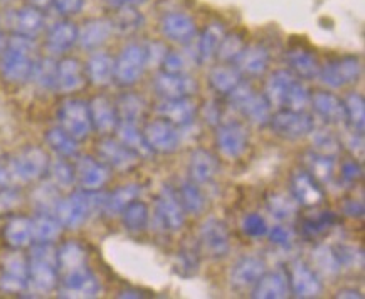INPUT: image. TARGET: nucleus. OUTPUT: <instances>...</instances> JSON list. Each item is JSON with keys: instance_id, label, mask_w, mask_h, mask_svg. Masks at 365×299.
<instances>
[{"instance_id": "1", "label": "nucleus", "mask_w": 365, "mask_h": 299, "mask_svg": "<svg viewBox=\"0 0 365 299\" xmlns=\"http://www.w3.org/2000/svg\"><path fill=\"white\" fill-rule=\"evenodd\" d=\"M48 168V155L39 148H26L9 163L7 170L11 179L29 182L42 175Z\"/></svg>"}, {"instance_id": "2", "label": "nucleus", "mask_w": 365, "mask_h": 299, "mask_svg": "<svg viewBox=\"0 0 365 299\" xmlns=\"http://www.w3.org/2000/svg\"><path fill=\"white\" fill-rule=\"evenodd\" d=\"M61 125L68 135H71L74 140L88 137L91 130V115L90 108L83 101H68L64 103L59 113Z\"/></svg>"}, {"instance_id": "3", "label": "nucleus", "mask_w": 365, "mask_h": 299, "mask_svg": "<svg viewBox=\"0 0 365 299\" xmlns=\"http://www.w3.org/2000/svg\"><path fill=\"white\" fill-rule=\"evenodd\" d=\"M27 51H29V46H26V42H16L4 54L0 69H2V74L9 81L19 83L31 76L32 64L29 58H27Z\"/></svg>"}, {"instance_id": "4", "label": "nucleus", "mask_w": 365, "mask_h": 299, "mask_svg": "<svg viewBox=\"0 0 365 299\" xmlns=\"http://www.w3.org/2000/svg\"><path fill=\"white\" fill-rule=\"evenodd\" d=\"M78 179L84 189L95 190L105 184L106 180V170L100 163H96L91 158H81V162L78 163Z\"/></svg>"}, {"instance_id": "5", "label": "nucleus", "mask_w": 365, "mask_h": 299, "mask_svg": "<svg viewBox=\"0 0 365 299\" xmlns=\"http://www.w3.org/2000/svg\"><path fill=\"white\" fill-rule=\"evenodd\" d=\"M83 78H81V68L76 61L68 59L61 63L58 66V76H56V84L59 86V90L63 91H73L78 90L81 86Z\"/></svg>"}, {"instance_id": "6", "label": "nucleus", "mask_w": 365, "mask_h": 299, "mask_svg": "<svg viewBox=\"0 0 365 299\" xmlns=\"http://www.w3.org/2000/svg\"><path fill=\"white\" fill-rule=\"evenodd\" d=\"M91 123L96 125V128L100 132H110L115 126V110L111 108V105L103 98H96L91 103Z\"/></svg>"}, {"instance_id": "7", "label": "nucleus", "mask_w": 365, "mask_h": 299, "mask_svg": "<svg viewBox=\"0 0 365 299\" xmlns=\"http://www.w3.org/2000/svg\"><path fill=\"white\" fill-rule=\"evenodd\" d=\"M6 239L14 247H22L32 239V222L27 219H14L6 229Z\"/></svg>"}, {"instance_id": "8", "label": "nucleus", "mask_w": 365, "mask_h": 299, "mask_svg": "<svg viewBox=\"0 0 365 299\" xmlns=\"http://www.w3.org/2000/svg\"><path fill=\"white\" fill-rule=\"evenodd\" d=\"M58 266H61L63 271H66V274L84 268V252L81 247L73 244V242L64 246L58 254Z\"/></svg>"}, {"instance_id": "9", "label": "nucleus", "mask_w": 365, "mask_h": 299, "mask_svg": "<svg viewBox=\"0 0 365 299\" xmlns=\"http://www.w3.org/2000/svg\"><path fill=\"white\" fill-rule=\"evenodd\" d=\"M113 73L115 66L106 56L98 54L95 58H91L90 64H88V74H90V79L95 84L110 83V78L113 76Z\"/></svg>"}, {"instance_id": "10", "label": "nucleus", "mask_w": 365, "mask_h": 299, "mask_svg": "<svg viewBox=\"0 0 365 299\" xmlns=\"http://www.w3.org/2000/svg\"><path fill=\"white\" fill-rule=\"evenodd\" d=\"M61 224L48 216H42L32 222V237L37 242H51L59 236Z\"/></svg>"}, {"instance_id": "11", "label": "nucleus", "mask_w": 365, "mask_h": 299, "mask_svg": "<svg viewBox=\"0 0 365 299\" xmlns=\"http://www.w3.org/2000/svg\"><path fill=\"white\" fill-rule=\"evenodd\" d=\"M276 126H278L279 132H283L287 126H289V130L284 132V135L289 138H297L299 135H303L307 132L308 128H310V120L307 118V116H298V115H279L278 118H276Z\"/></svg>"}, {"instance_id": "12", "label": "nucleus", "mask_w": 365, "mask_h": 299, "mask_svg": "<svg viewBox=\"0 0 365 299\" xmlns=\"http://www.w3.org/2000/svg\"><path fill=\"white\" fill-rule=\"evenodd\" d=\"M48 142L61 155L71 157L76 153V142L64 130H51L48 135Z\"/></svg>"}, {"instance_id": "13", "label": "nucleus", "mask_w": 365, "mask_h": 299, "mask_svg": "<svg viewBox=\"0 0 365 299\" xmlns=\"http://www.w3.org/2000/svg\"><path fill=\"white\" fill-rule=\"evenodd\" d=\"M101 155L106 158V162H110L111 165L115 167H125L128 165V160H126V157H128V150H125L121 145L115 143V142H103L101 143Z\"/></svg>"}, {"instance_id": "14", "label": "nucleus", "mask_w": 365, "mask_h": 299, "mask_svg": "<svg viewBox=\"0 0 365 299\" xmlns=\"http://www.w3.org/2000/svg\"><path fill=\"white\" fill-rule=\"evenodd\" d=\"M74 37H76V34H74V29L69 24H63V26L56 27V29L53 31V34H51V37H49L51 49L59 51V53L61 51L68 49L69 46L74 42Z\"/></svg>"}, {"instance_id": "15", "label": "nucleus", "mask_w": 365, "mask_h": 299, "mask_svg": "<svg viewBox=\"0 0 365 299\" xmlns=\"http://www.w3.org/2000/svg\"><path fill=\"white\" fill-rule=\"evenodd\" d=\"M32 76L41 86L51 88L56 84V76H58V66L51 61H42L37 66H32Z\"/></svg>"}, {"instance_id": "16", "label": "nucleus", "mask_w": 365, "mask_h": 299, "mask_svg": "<svg viewBox=\"0 0 365 299\" xmlns=\"http://www.w3.org/2000/svg\"><path fill=\"white\" fill-rule=\"evenodd\" d=\"M53 177L56 180V184L61 187H66L69 184H73L74 180V172L73 168L64 162H58L53 165Z\"/></svg>"}, {"instance_id": "17", "label": "nucleus", "mask_w": 365, "mask_h": 299, "mask_svg": "<svg viewBox=\"0 0 365 299\" xmlns=\"http://www.w3.org/2000/svg\"><path fill=\"white\" fill-rule=\"evenodd\" d=\"M21 204V194L12 189H2L0 190V214L11 212Z\"/></svg>"}, {"instance_id": "18", "label": "nucleus", "mask_w": 365, "mask_h": 299, "mask_svg": "<svg viewBox=\"0 0 365 299\" xmlns=\"http://www.w3.org/2000/svg\"><path fill=\"white\" fill-rule=\"evenodd\" d=\"M39 16L34 11L24 12L21 16V26L24 31H36L37 26H39Z\"/></svg>"}, {"instance_id": "19", "label": "nucleus", "mask_w": 365, "mask_h": 299, "mask_svg": "<svg viewBox=\"0 0 365 299\" xmlns=\"http://www.w3.org/2000/svg\"><path fill=\"white\" fill-rule=\"evenodd\" d=\"M81 6V0H59V7L61 11H64L66 14H74Z\"/></svg>"}, {"instance_id": "20", "label": "nucleus", "mask_w": 365, "mask_h": 299, "mask_svg": "<svg viewBox=\"0 0 365 299\" xmlns=\"http://www.w3.org/2000/svg\"><path fill=\"white\" fill-rule=\"evenodd\" d=\"M37 4H44V2H48V0H36Z\"/></svg>"}]
</instances>
